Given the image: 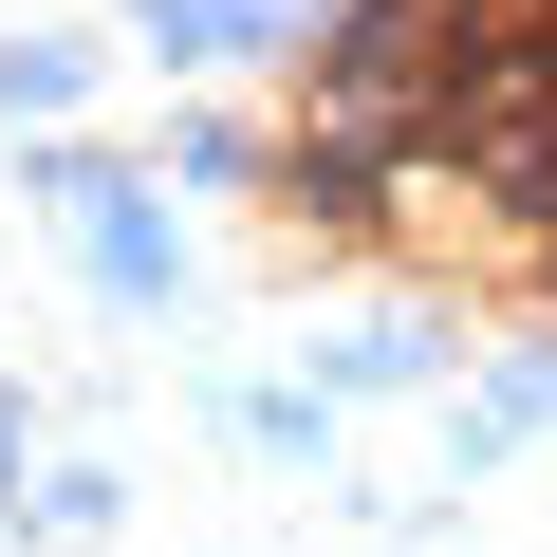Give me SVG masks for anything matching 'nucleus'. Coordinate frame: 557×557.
<instances>
[{
  "instance_id": "f257e3e1",
  "label": "nucleus",
  "mask_w": 557,
  "mask_h": 557,
  "mask_svg": "<svg viewBox=\"0 0 557 557\" xmlns=\"http://www.w3.org/2000/svg\"><path fill=\"white\" fill-rule=\"evenodd\" d=\"M278 205L372 260L557 298V0H335L278 112Z\"/></svg>"
}]
</instances>
